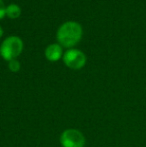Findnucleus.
<instances>
[{"mask_svg": "<svg viewBox=\"0 0 146 147\" xmlns=\"http://www.w3.org/2000/svg\"><path fill=\"white\" fill-rule=\"evenodd\" d=\"M45 57L49 61H58L61 57H63L62 46L58 43H52V44L48 45L45 49Z\"/></svg>", "mask_w": 146, "mask_h": 147, "instance_id": "5", "label": "nucleus"}, {"mask_svg": "<svg viewBox=\"0 0 146 147\" xmlns=\"http://www.w3.org/2000/svg\"><path fill=\"white\" fill-rule=\"evenodd\" d=\"M5 15H6V6L4 4L3 0H0V19L4 18Z\"/></svg>", "mask_w": 146, "mask_h": 147, "instance_id": "8", "label": "nucleus"}, {"mask_svg": "<svg viewBox=\"0 0 146 147\" xmlns=\"http://www.w3.org/2000/svg\"><path fill=\"white\" fill-rule=\"evenodd\" d=\"M8 67H9L10 71L12 72H17L20 69V63L17 59H13L10 60L9 63H8Z\"/></svg>", "mask_w": 146, "mask_h": 147, "instance_id": "7", "label": "nucleus"}, {"mask_svg": "<svg viewBox=\"0 0 146 147\" xmlns=\"http://www.w3.org/2000/svg\"><path fill=\"white\" fill-rule=\"evenodd\" d=\"M2 35H3V29H2V27L0 26V38L2 37Z\"/></svg>", "mask_w": 146, "mask_h": 147, "instance_id": "9", "label": "nucleus"}, {"mask_svg": "<svg viewBox=\"0 0 146 147\" xmlns=\"http://www.w3.org/2000/svg\"><path fill=\"white\" fill-rule=\"evenodd\" d=\"M83 35L81 24L76 21H66L61 24L56 33L58 44L65 48H72L80 42Z\"/></svg>", "mask_w": 146, "mask_h": 147, "instance_id": "1", "label": "nucleus"}, {"mask_svg": "<svg viewBox=\"0 0 146 147\" xmlns=\"http://www.w3.org/2000/svg\"><path fill=\"white\" fill-rule=\"evenodd\" d=\"M23 41L19 36L11 35L2 41L0 45V56L4 60L9 62L10 60L16 59L23 51Z\"/></svg>", "mask_w": 146, "mask_h": 147, "instance_id": "2", "label": "nucleus"}, {"mask_svg": "<svg viewBox=\"0 0 146 147\" xmlns=\"http://www.w3.org/2000/svg\"><path fill=\"white\" fill-rule=\"evenodd\" d=\"M6 15L11 19L18 18L21 15V8L19 5L15 3H11L8 6H6Z\"/></svg>", "mask_w": 146, "mask_h": 147, "instance_id": "6", "label": "nucleus"}, {"mask_svg": "<svg viewBox=\"0 0 146 147\" xmlns=\"http://www.w3.org/2000/svg\"><path fill=\"white\" fill-rule=\"evenodd\" d=\"M60 143L62 147H83L85 137L79 130L67 129L61 134Z\"/></svg>", "mask_w": 146, "mask_h": 147, "instance_id": "4", "label": "nucleus"}, {"mask_svg": "<svg viewBox=\"0 0 146 147\" xmlns=\"http://www.w3.org/2000/svg\"><path fill=\"white\" fill-rule=\"evenodd\" d=\"M86 55L83 51L76 48H70L63 53V62L67 67L74 70L81 69L86 64Z\"/></svg>", "mask_w": 146, "mask_h": 147, "instance_id": "3", "label": "nucleus"}]
</instances>
